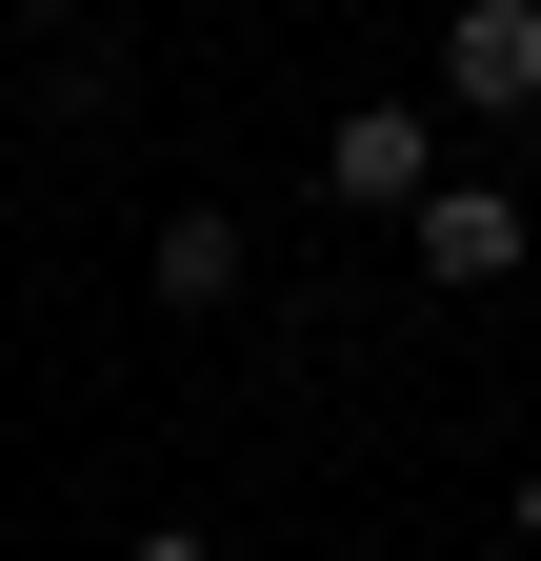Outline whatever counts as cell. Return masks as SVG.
<instances>
[{"label":"cell","mask_w":541,"mask_h":561,"mask_svg":"<svg viewBox=\"0 0 541 561\" xmlns=\"http://www.w3.org/2000/svg\"><path fill=\"white\" fill-rule=\"evenodd\" d=\"M401 241H422V280H521V201H502V181H422Z\"/></svg>","instance_id":"cell-3"},{"label":"cell","mask_w":541,"mask_h":561,"mask_svg":"<svg viewBox=\"0 0 541 561\" xmlns=\"http://www.w3.org/2000/svg\"><path fill=\"white\" fill-rule=\"evenodd\" d=\"M21 21H81V0H21Z\"/></svg>","instance_id":"cell-7"},{"label":"cell","mask_w":541,"mask_h":561,"mask_svg":"<svg viewBox=\"0 0 541 561\" xmlns=\"http://www.w3.org/2000/svg\"><path fill=\"white\" fill-rule=\"evenodd\" d=\"M502 561H521V541H502Z\"/></svg>","instance_id":"cell-8"},{"label":"cell","mask_w":541,"mask_h":561,"mask_svg":"<svg viewBox=\"0 0 541 561\" xmlns=\"http://www.w3.org/2000/svg\"><path fill=\"white\" fill-rule=\"evenodd\" d=\"M441 101H482V121L541 101V0H461L441 21Z\"/></svg>","instance_id":"cell-2"},{"label":"cell","mask_w":541,"mask_h":561,"mask_svg":"<svg viewBox=\"0 0 541 561\" xmlns=\"http://www.w3.org/2000/svg\"><path fill=\"white\" fill-rule=\"evenodd\" d=\"M422 181H441V140H422V101H361L342 140H321V201H342V221H422Z\"/></svg>","instance_id":"cell-1"},{"label":"cell","mask_w":541,"mask_h":561,"mask_svg":"<svg viewBox=\"0 0 541 561\" xmlns=\"http://www.w3.org/2000/svg\"><path fill=\"white\" fill-rule=\"evenodd\" d=\"M120 561H200V541H181V522H161V541H120Z\"/></svg>","instance_id":"cell-5"},{"label":"cell","mask_w":541,"mask_h":561,"mask_svg":"<svg viewBox=\"0 0 541 561\" xmlns=\"http://www.w3.org/2000/svg\"><path fill=\"white\" fill-rule=\"evenodd\" d=\"M141 280H161L181 321H200V301H241V221H221V201H181V221L141 241Z\"/></svg>","instance_id":"cell-4"},{"label":"cell","mask_w":541,"mask_h":561,"mask_svg":"<svg viewBox=\"0 0 541 561\" xmlns=\"http://www.w3.org/2000/svg\"><path fill=\"white\" fill-rule=\"evenodd\" d=\"M521 561H541V481H521Z\"/></svg>","instance_id":"cell-6"}]
</instances>
